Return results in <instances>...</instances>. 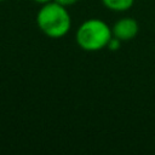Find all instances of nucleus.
Returning a JSON list of instances; mask_svg holds the SVG:
<instances>
[{
    "label": "nucleus",
    "instance_id": "obj_8",
    "mask_svg": "<svg viewBox=\"0 0 155 155\" xmlns=\"http://www.w3.org/2000/svg\"><path fill=\"white\" fill-rule=\"evenodd\" d=\"M2 1H5V0H0V2H2Z\"/></svg>",
    "mask_w": 155,
    "mask_h": 155
},
{
    "label": "nucleus",
    "instance_id": "obj_4",
    "mask_svg": "<svg viewBox=\"0 0 155 155\" xmlns=\"http://www.w3.org/2000/svg\"><path fill=\"white\" fill-rule=\"evenodd\" d=\"M102 4L110 11L125 12L133 6L134 0H102Z\"/></svg>",
    "mask_w": 155,
    "mask_h": 155
},
{
    "label": "nucleus",
    "instance_id": "obj_6",
    "mask_svg": "<svg viewBox=\"0 0 155 155\" xmlns=\"http://www.w3.org/2000/svg\"><path fill=\"white\" fill-rule=\"evenodd\" d=\"M54 1H57L58 4H61V5L65 6V7H68V6H71V5L76 4L79 0H54Z\"/></svg>",
    "mask_w": 155,
    "mask_h": 155
},
{
    "label": "nucleus",
    "instance_id": "obj_7",
    "mask_svg": "<svg viewBox=\"0 0 155 155\" xmlns=\"http://www.w3.org/2000/svg\"><path fill=\"white\" fill-rule=\"evenodd\" d=\"M33 1H35V2H38L40 5H44V4H47V2H50L52 0H33Z\"/></svg>",
    "mask_w": 155,
    "mask_h": 155
},
{
    "label": "nucleus",
    "instance_id": "obj_1",
    "mask_svg": "<svg viewBox=\"0 0 155 155\" xmlns=\"http://www.w3.org/2000/svg\"><path fill=\"white\" fill-rule=\"evenodd\" d=\"M36 24L46 36L59 39L70 31L71 17L65 6L52 0L41 5L36 13Z\"/></svg>",
    "mask_w": 155,
    "mask_h": 155
},
{
    "label": "nucleus",
    "instance_id": "obj_3",
    "mask_svg": "<svg viewBox=\"0 0 155 155\" xmlns=\"http://www.w3.org/2000/svg\"><path fill=\"white\" fill-rule=\"evenodd\" d=\"M111 31H113V36L117 38L122 42L130 41L133 38H136V35L138 34L139 25L134 18L124 17L120 18L117 22H115V24L111 28Z\"/></svg>",
    "mask_w": 155,
    "mask_h": 155
},
{
    "label": "nucleus",
    "instance_id": "obj_2",
    "mask_svg": "<svg viewBox=\"0 0 155 155\" xmlns=\"http://www.w3.org/2000/svg\"><path fill=\"white\" fill-rule=\"evenodd\" d=\"M113 36L111 28L99 18H88L76 29L75 39L79 47L87 52H97L108 46Z\"/></svg>",
    "mask_w": 155,
    "mask_h": 155
},
{
    "label": "nucleus",
    "instance_id": "obj_5",
    "mask_svg": "<svg viewBox=\"0 0 155 155\" xmlns=\"http://www.w3.org/2000/svg\"><path fill=\"white\" fill-rule=\"evenodd\" d=\"M121 40H119L117 38H115V36H111V39L109 40V42H108V48L109 50H111V51H116V50H119L120 48V46H121Z\"/></svg>",
    "mask_w": 155,
    "mask_h": 155
}]
</instances>
